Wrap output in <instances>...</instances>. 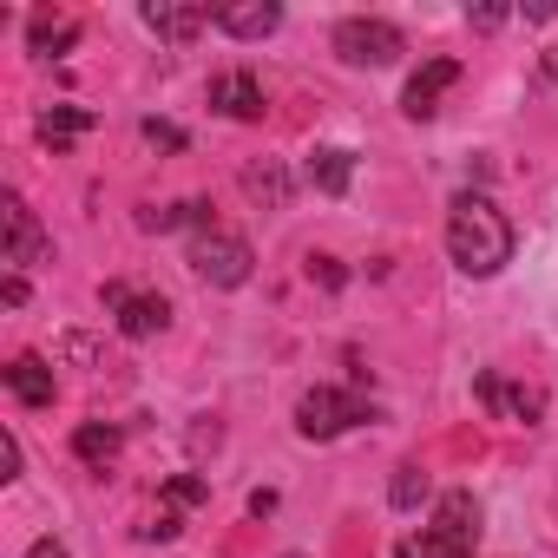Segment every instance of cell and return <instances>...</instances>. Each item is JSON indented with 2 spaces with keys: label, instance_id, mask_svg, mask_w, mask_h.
Returning <instances> with one entry per match:
<instances>
[{
  "label": "cell",
  "instance_id": "obj_22",
  "mask_svg": "<svg viewBox=\"0 0 558 558\" xmlns=\"http://www.w3.org/2000/svg\"><path fill=\"white\" fill-rule=\"evenodd\" d=\"M310 283H323V290H342L349 276H342V263H336V256H310Z\"/></svg>",
  "mask_w": 558,
  "mask_h": 558
},
{
  "label": "cell",
  "instance_id": "obj_5",
  "mask_svg": "<svg viewBox=\"0 0 558 558\" xmlns=\"http://www.w3.org/2000/svg\"><path fill=\"white\" fill-rule=\"evenodd\" d=\"M336 53H342V66H395L408 53V40H401V27L355 14V21L336 27Z\"/></svg>",
  "mask_w": 558,
  "mask_h": 558
},
{
  "label": "cell",
  "instance_id": "obj_9",
  "mask_svg": "<svg viewBox=\"0 0 558 558\" xmlns=\"http://www.w3.org/2000/svg\"><path fill=\"white\" fill-rule=\"evenodd\" d=\"M210 27L230 40H263V34L283 27V8L276 0H223V8H210Z\"/></svg>",
  "mask_w": 558,
  "mask_h": 558
},
{
  "label": "cell",
  "instance_id": "obj_26",
  "mask_svg": "<svg viewBox=\"0 0 558 558\" xmlns=\"http://www.w3.org/2000/svg\"><path fill=\"white\" fill-rule=\"evenodd\" d=\"M0 303L21 310V303H27V276H8V283H0Z\"/></svg>",
  "mask_w": 558,
  "mask_h": 558
},
{
  "label": "cell",
  "instance_id": "obj_27",
  "mask_svg": "<svg viewBox=\"0 0 558 558\" xmlns=\"http://www.w3.org/2000/svg\"><path fill=\"white\" fill-rule=\"evenodd\" d=\"M466 21H473V27H480V34H493V27H499V21H506V8H466Z\"/></svg>",
  "mask_w": 558,
  "mask_h": 558
},
{
  "label": "cell",
  "instance_id": "obj_24",
  "mask_svg": "<svg viewBox=\"0 0 558 558\" xmlns=\"http://www.w3.org/2000/svg\"><path fill=\"white\" fill-rule=\"evenodd\" d=\"M178 532H184V519H178V506H165V512H158L151 525H138V538H178Z\"/></svg>",
  "mask_w": 558,
  "mask_h": 558
},
{
  "label": "cell",
  "instance_id": "obj_3",
  "mask_svg": "<svg viewBox=\"0 0 558 558\" xmlns=\"http://www.w3.org/2000/svg\"><path fill=\"white\" fill-rule=\"evenodd\" d=\"M362 421H375V408H368L355 388L316 381V388L296 401V434H303V440H336V434H349V427H362Z\"/></svg>",
  "mask_w": 558,
  "mask_h": 558
},
{
  "label": "cell",
  "instance_id": "obj_25",
  "mask_svg": "<svg viewBox=\"0 0 558 558\" xmlns=\"http://www.w3.org/2000/svg\"><path fill=\"white\" fill-rule=\"evenodd\" d=\"M0 480H21V440L0 434Z\"/></svg>",
  "mask_w": 558,
  "mask_h": 558
},
{
  "label": "cell",
  "instance_id": "obj_29",
  "mask_svg": "<svg viewBox=\"0 0 558 558\" xmlns=\"http://www.w3.org/2000/svg\"><path fill=\"white\" fill-rule=\"evenodd\" d=\"M538 66H545V80L558 86V47H545V60H538Z\"/></svg>",
  "mask_w": 558,
  "mask_h": 558
},
{
  "label": "cell",
  "instance_id": "obj_1",
  "mask_svg": "<svg viewBox=\"0 0 558 558\" xmlns=\"http://www.w3.org/2000/svg\"><path fill=\"white\" fill-rule=\"evenodd\" d=\"M447 256L466 269V276H499L512 263V223L499 217L493 197L480 191H460L447 204Z\"/></svg>",
  "mask_w": 558,
  "mask_h": 558
},
{
  "label": "cell",
  "instance_id": "obj_15",
  "mask_svg": "<svg viewBox=\"0 0 558 558\" xmlns=\"http://www.w3.org/2000/svg\"><path fill=\"white\" fill-rule=\"evenodd\" d=\"M303 178H310L316 191L342 197V191H349V178H355V151H349V145H316V151H310V165H303Z\"/></svg>",
  "mask_w": 558,
  "mask_h": 558
},
{
  "label": "cell",
  "instance_id": "obj_12",
  "mask_svg": "<svg viewBox=\"0 0 558 558\" xmlns=\"http://www.w3.org/2000/svg\"><path fill=\"white\" fill-rule=\"evenodd\" d=\"M210 106L223 112V119H263V86H256V73H217L210 80Z\"/></svg>",
  "mask_w": 558,
  "mask_h": 558
},
{
  "label": "cell",
  "instance_id": "obj_2",
  "mask_svg": "<svg viewBox=\"0 0 558 558\" xmlns=\"http://www.w3.org/2000/svg\"><path fill=\"white\" fill-rule=\"evenodd\" d=\"M473 545H480V506H473V493H440V512H434V525H421L414 538H401V551L395 558H473Z\"/></svg>",
  "mask_w": 558,
  "mask_h": 558
},
{
  "label": "cell",
  "instance_id": "obj_20",
  "mask_svg": "<svg viewBox=\"0 0 558 558\" xmlns=\"http://www.w3.org/2000/svg\"><path fill=\"white\" fill-rule=\"evenodd\" d=\"M427 493H434V486H427V473H421L414 460H408V466H395V486H388V506H395V512H414Z\"/></svg>",
  "mask_w": 558,
  "mask_h": 558
},
{
  "label": "cell",
  "instance_id": "obj_10",
  "mask_svg": "<svg viewBox=\"0 0 558 558\" xmlns=\"http://www.w3.org/2000/svg\"><path fill=\"white\" fill-rule=\"evenodd\" d=\"M145 27L158 34V40H171V47H184V40H197L204 27H210V8H197V0H145Z\"/></svg>",
  "mask_w": 558,
  "mask_h": 558
},
{
  "label": "cell",
  "instance_id": "obj_8",
  "mask_svg": "<svg viewBox=\"0 0 558 558\" xmlns=\"http://www.w3.org/2000/svg\"><path fill=\"white\" fill-rule=\"evenodd\" d=\"M473 395H480V408L493 414V421H538L545 414V395L538 388H525V381H506L499 368H486V375H473Z\"/></svg>",
  "mask_w": 558,
  "mask_h": 558
},
{
  "label": "cell",
  "instance_id": "obj_11",
  "mask_svg": "<svg viewBox=\"0 0 558 558\" xmlns=\"http://www.w3.org/2000/svg\"><path fill=\"white\" fill-rule=\"evenodd\" d=\"M460 86V60H427L414 80H408V93H401V112L408 119H434L440 112V99Z\"/></svg>",
  "mask_w": 558,
  "mask_h": 558
},
{
  "label": "cell",
  "instance_id": "obj_14",
  "mask_svg": "<svg viewBox=\"0 0 558 558\" xmlns=\"http://www.w3.org/2000/svg\"><path fill=\"white\" fill-rule=\"evenodd\" d=\"M0 375H8L14 401H27V408H53V395H60V388H53V368H47L40 355H14Z\"/></svg>",
  "mask_w": 558,
  "mask_h": 558
},
{
  "label": "cell",
  "instance_id": "obj_7",
  "mask_svg": "<svg viewBox=\"0 0 558 558\" xmlns=\"http://www.w3.org/2000/svg\"><path fill=\"white\" fill-rule=\"evenodd\" d=\"M0 223H8V250H0V263H14V276L53 250V243H47V230H40V217L27 210V197H21V191L0 197Z\"/></svg>",
  "mask_w": 558,
  "mask_h": 558
},
{
  "label": "cell",
  "instance_id": "obj_21",
  "mask_svg": "<svg viewBox=\"0 0 558 558\" xmlns=\"http://www.w3.org/2000/svg\"><path fill=\"white\" fill-rule=\"evenodd\" d=\"M204 499H210V480H197V473H171L165 480V506L184 512V506H204Z\"/></svg>",
  "mask_w": 558,
  "mask_h": 558
},
{
  "label": "cell",
  "instance_id": "obj_19",
  "mask_svg": "<svg viewBox=\"0 0 558 558\" xmlns=\"http://www.w3.org/2000/svg\"><path fill=\"white\" fill-rule=\"evenodd\" d=\"M27 47H34L40 60H60V53H73V47H80V21L34 14V21H27Z\"/></svg>",
  "mask_w": 558,
  "mask_h": 558
},
{
  "label": "cell",
  "instance_id": "obj_23",
  "mask_svg": "<svg viewBox=\"0 0 558 558\" xmlns=\"http://www.w3.org/2000/svg\"><path fill=\"white\" fill-rule=\"evenodd\" d=\"M138 132H145L151 145H165V151H184V132H178V125H165V119H145Z\"/></svg>",
  "mask_w": 558,
  "mask_h": 558
},
{
  "label": "cell",
  "instance_id": "obj_30",
  "mask_svg": "<svg viewBox=\"0 0 558 558\" xmlns=\"http://www.w3.org/2000/svg\"><path fill=\"white\" fill-rule=\"evenodd\" d=\"M290 558H303V551H290Z\"/></svg>",
  "mask_w": 558,
  "mask_h": 558
},
{
  "label": "cell",
  "instance_id": "obj_18",
  "mask_svg": "<svg viewBox=\"0 0 558 558\" xmlns=\"http://www.w3.org/2000/svg\"><path fill=\"white\" fill-rule=\"evenodd\" d=\"M138 230H217L210 223V204L204 197H184V204H165V210H138Z\"/></svg>",
  "mask_w": 558,
  "mask_h": 558
},
{
  "label": "cell",
  "instance_id": "obj_28",
  "mask_svg": "<svg viewBox=\"0 0 558 558\" xmlns=\"http://www.w3.org/2000/svg\"><path fill=\"white\" fill-rule=\"evenodd\" d=\"M27 558H66V545H60V538H34Z\"/></svg>",
  "mask_w": 558,
  "mask_h": 558
},
{
  "label": "cell",
  "instance_id": "obj_4",
  "mask_svg": "<svg viewBox=\"0 0 558 558\" xmlns=\"http://www.w3.org/2000/svg\"><path fill=\"white\" fill-rule=\"evenodd\" d=\"M250 243L243 236H230V230H197L191 236V269L204 276L210 290H236V283H250Z\"/></svg>",
  "mask_w": 558,
  "mask_h": 558
},
{
  "label": "cell",
  "instance_id": "obj_17",
  "mask_svg": "<svg viewBox=\"0 0 558 558\" xmlns=\"http://www.w3.org/2000/svg\"><path fill=\"white\" fill-rule=\"evenodd\" d=\"M119 447H125V434H119L112 421H80V427H73V453H80L93 473H106V466L119 460Z\"/></svg>",
  "mask_w": 558,
  "mask_h": 558
},
{
  "label": "cell",
  "instance_id": "obj_6",
  "mask_svg": "<svg viewBox=\"0 0 558 558\" xmlns=\"http://www.w3.org/2000/svg\"><path fill=\"white\" fill-rule=\"evenodd\" d=\"M99 296H106V310L119 316V336H132V342H151V336H165V323H171V303H165V296H138L132 283H106Z\"/></svg>",
  "mask_w": 558,
  "mask_h": 558
},
{
  "label": "cell",
  "instance_id": "obj_13",
  "mask_svg": "<svg viewBox=\"0 0 558 558\" xmlns=\"http://www.w3.org/2000/svg\"><path fill=\"white\" fill-rule=\"evenodd\" d=\"M93 125H99V112H93V106H47L34 132H40V145H47V151H73Z\"/></svg>",
  "mask_w": 558,
  "mask_h": 558
},
{
  "label": "cell",
  "instance_id": "obj_16",
  "mask_svg": "<svg viewBox=\"0 0 558 558\" xmlns=\"http://www.w3.org/2000/svg\"><path fill=\"white\" fill-rule=\"evenodd\" d=\"M243 197H250V204H263V210H283V204H290V171L276 165V158L243 165Z\"/></svg>",
  "mask_w": 558,
  "mask_h": 558
}]
</instances>
